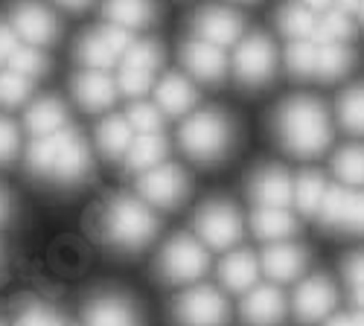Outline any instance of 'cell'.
Instances as JSON below:
<instances>
[{"label":"cell","instance_id":"22","mask_svg":"<svg viewBox=\"0 0 364 326\" xmlns=\"http://www.w3.org/2000/svg\"><path fill=\"white\" fill-rule=\"evenodd\" d=\"M219 274L225 288L230 291H251L257 286V274H259V262L254 254L248 251H233L222 259L219 265Z\"/></svg>","mask_w":364,"mask_h":326},{"label":"cell","instance_id":"15","mask_svg":"<svg viewBox=\"0 0 364 326\" xmlns=\"http://www.w3.org/2000/svg\"><path fill=\"white\" fill-rule=\"evenodd\" d=\"M286 317V300L274 286H254L242 300V320L248 326H280Z\"/></svg>","mask_w":364,"mask_h":326},{"label":"cell","instance_id":"8","mask_svg":"<svg viewBox=\"0 0 364 326\" xmlns=\"http://www.w3.org/2000/svg\"><path fill=\"white\" fill-rule=\"evenodd\" d=\"M198 239L216 251H225L242 239V216L228 201H207L196 213Z\"/></svg>","mask_w":364,"mask_h":326},{"label":"cell","instance_id":"20","mask_svg":"<svg viewBox=\"0 0 364 326\" xmlns=\"http://www.w3.org/2000/svg\"><path fill=\"white\" fill-rule=\"evenodd\" d=\"M140 315L134 312V306L123 298H94L85 309V326H137Z\"/></svg>","mask_w":364,"mask_h":326},{"label":"cell","instance_id":"52","mask_svg":"<svg viewBox=\"0 0 364 326\" xmlns=\"http://www.w3.org/2000/svg\"><path fill=\"white\" fill-rule=\"evenodd\" d=\"M355 18H358V21L364 23V0H361V6H358V15H355Z\"/></svg>","mask_w":364,"mask_h":326},{"label":"cell","instance_id":"3","mask_svg":"<svg viewBox=\"0 0 364 326\" xmlns=\"http://www.w3.org/2000/svg\"><path fill=\"white\" fill-rule=\"evenodd\" d=\"M178 143L190 161L216 163L230 152L233 126L222 111H198L184 120L178 131Z\"/></svg>","mask_w":364,"mask_h":326},{"label":"cell","instance_id":"21","mask_svg":"<svg viewBox=\"0 0 364 326\" xmlns=\"http://www.w3.org/2000/svg\"><path fill=\"white\" fill-rule=\"evenodd\" d=\"M134 143V126L129 123V116H105L97 129V146L100 152L108 158V161H117V158H126L129 149Z\"/></svg>","mask_w":364,"mask_h":326},{"label":"cell","instance_id":"50","mask_svg":"<svg viewBox=\"0 0 364 326\" xmlns=\"http://www.w3.org/2000/svg\"><path fill=\"white\" fill-rule=\"evenodd\" d=\"M353 300H355V306H358V309H364V286L353 288Z\"/></svg>","mask_w":364,"mask_h":326},{"label":"cell","instance_id":"41","mask_svg":"<svg viewBox=\"0 0 364 326\" xmlns=\"http://www.w3.org/2000/svg\"><path fill=\"white\" fill-rule=\"evenodd\" d=\"M21 152V134L9 116H0V166H6Z\"/></svg>","mask_w":364,"mask_h":326},{"label":"cell","instance_id":"10","mask_svg":"<svg viewBox=\"0 0 364 326\" xmlns=\"http://www.w3.org/2000/svg\"><path fill=\"white\" fill-rule=\"evenodd\" d=\"M242 33H245V21L242 15L213 6V9H204L196 15V38H204L216 47H233L242 41Z\"/></svg>","mask_w":364,"mask_h":326},{"label":"cell","instance_id":"13","mask_svg":"<svg viewBox=\"0 0 364 326\" xmlns=\"http://www.w3.org/2000/svg\"><path fill=\"white\" fill-rule=\"evenodd\" d=\"M73 97H76V102H79L85 111L100 114V111H108V108L117 102L119 87H117V82H114L108 73H102V70H82V73H76V79H73Z\"/></svg>","mask_w":364,"mask_h":326},{"label":"cell","instance_id":"31","mask_svg":"<svg viewBox=\"0 0 364 326\" xmlns=\"http://www.w3.org/2000/svg\"><path fill=\"white\" fill-rule=\"evenodd\" d=\"M315 21L318 15L312 9H306L303 4H297V0H291V4H286L277 15V26H280V33L286 38H312L315 36Z\"/></svg>","mask_w":364,"mask_h":326},{"label":"cell","instance_id":"16","mask_svg":"<svg viewBox=\"0 0 364 326\" xmlns=\"http://www.w3.org/2000/svg\"><path fill=\"white\" fill-rule=\"evenodd\" d=\"M90 172V149L87 143L82 140L79 131L73 129H65V140H62V152L55 158V166L50 172V178L62 184H76Z\"/></svg>","mask_w":364,"mask_h":326},{"label":"cell","instance_id":"12","mask_svg":"<svg viewBox=\"0 0 364 326\" xmlns=\"http://www.w3.org/2000/svg\"><path fill=\"white\" fill-rule=\"evenodd\" d=\"M336 303H338L336 286L326 277H309L306 283H300L294 294V315L303 323H318L336 309Z\"/></svg>","mask_w":364,"mask_h":326},{"label":"cell","instance_id":"6","mask_svg":"<svg viewBox=\"0 0 364 326\" xmlns=\"http://www.w3.org/2000/svg\"><path fill=\"white\" fill-rule=\"evenodd\" d=\"M172 315L178 326H228L230 306L216 288L196 286L175 300Z\"/></svg>","mask_w":364,"mask_h":326},{"label":"cell","instance_id":"24","mask_svg":"<svg viewBox=\"0 0 364 326\" xmlns=\"http://www.w3.org/2000/svg\"><path fill=\"white\" fill-rule=\"evenodd\" d=\"M251 227L265 242H286L297 230V222L286 207H259L251 219Z\"/></svg>","mask_w":364,"mask_h":326},{"label":"cell","instance_id":"46","mask_svg":"<svg viewBox=\"0 0 364 326\" xmlns=\"http://www.w3.org/2000/svg\"><path fill=\"white\" fill-rule=\"evenodd\" d=\"M326 326H364V309H358L355 315H338V317H332Z\"/></svg>","mask_w":364,"mask_h":326},{"label":"cell","instance_id":"4","mask_svg":"<svg viewBox=\"0 0 364 326\" xmlns=\"http://www.w3.org/2000/svg\"><path fill=\"white\" fill-rule=\"evenodd\" d=\"M207 268H210L207 248L196 236L187 233H178L175 239H169L158 259V274L166 283H196L207 274Z\"/></svg>","mask_w":364,"mask_h":326},{"label":"cell","instance_id":"33","mask_svg":"<svg viewBox=\"0 0 364 326\" xmlns=\"http://www.w3.org/2000/svg\"><path fill=\"white\" fill-rule=\"evenodd\" d=\"M76 55H79V62L85 65V70H111L119 58L114 55V50L105 44V38H102V33H90V36H85L82 41H79V50H76Z\"/></svg>","mask_w":364,"mask_h":326},{"label":"cell","instance_id":"42","mask_svg":"<svg viewBox=\"0 0 364 326\" xmlns=\"http://www.w3.org/2000/svg\"><path fill=\"white\" fill-rule=\"evenodd\" d=\"M15 326H65V320L58 317L50 306H44V303H33V306H26V309L18 315Z\"/></svg>","mask_w":364,"mask_h":326},{"label":"cell","instance_id":"18","mask_svg":"<svg viewBox=\"0 0 364 326\" xmlns=\"http://www.w3.org/2000/svg\"><path fill=\"white\" fill-rule=\"evenodd\" d=\"M155 102L166 116H184L193 111V105L198 102V94L187 76L181 73H166L158 85H155Z\"/></svg>","mask_w":364,"mask_h":326},{"label":"cell","instance_id":"49","mask_svg":"<svg viewBox=\"0 0 364 326\" xmlns=\"http://www.w3.org/2000/svg\"><path fill=\"white\" fill-rule=\"evenodd\" d=\"M58 4L68 6V9H73V12H79V9H85V6L90 4V0H58Z\"/></svg>","mask_w":364,"mask_h":326},{"label":"cell","instance_id":"35","mask_svg":"<svg viewBox=\"0 0 364 326\" xmlns=\"http://www.w3.org/2000/svg\"><path fill=\"white\" fill-rule=\"evenodd\" d=\"M338 120L347 131L364 134V85H355L338 97Z\"/></svg>","mask_w":364,"mask_h":326},{"label":"cell","instance_id":"11","mask_svg":"<svg viewBox=\"0 0 364 326\" xmlns=\"http://www.w3.org/2000/svg\"><path fill=\"white\" fill-rule=\"evenodd\" d=\"M181 62H184L187 73L198 82H222L228 73L225 50L204 41V38H196V41L181 47Z\"/></svg>","mask_w":364,"mask_h":326},{"label":"cell","instance_id":"47","mask_svg":"<svg viewBox=\"0 0 364 326\" xmlns=\"http://www.w3.org/2000/svg\"><path fill=\"white\" fill-rule=\"evenodd\" d=\"M297 4H303L306 9H312L315 15H321V12H326V9H332V0H297Z\"/></svg>","mask_w":364,"mask_h":326},{"label":"cell","instance_id":"14","mask_svg":"<svg viewBox=\"0 0 364 326\" xmlns=\"http://www.w3.org/2000/svg\"><path fill=\"white\" fill-rule=\"evenodd\" d=\"M12 26L18 29L21 41L33 44V47H47L58 36V23H55L53 12H47L38 4H21V6H15Z\"/></svg>","mask_w":364,"mask_h":326},{"label":"cell","instance_id":"38","mask_svg":"<svg viewBox=\"0 0 364 326\" xmlns=\"http://www.w3.org/2000/svg\"><path fill=\"white\" fill-rule=\"evenodd\" d=\"M33 94V79L18 70H0V105L15 108Z\"/></svg>","mask_w":364,"mask_h":326},{"label":"cell","instance_id":"26","mask_svg":"<svg viewBox=\"0 0 364 326\" xmlns=\"http://www.w3.org/2000/svg\"><path fill=\"white\" fill-rule=\"evenodd\" d=\"M102 12H105L108 23L126 26V29H143L155 21L151 0H105Z\"/></svg>","mask_w":364,"mask_h":326},{"label":"cell","instance_id":"36","mask_svg":"<svg viewBox=\"0 0 364 326\" xmlns=\"http://www.w3.org/2000/svg\"><path fill=\"white\" fill-rule=\"evenodd\" d=\"M164 62V50L158 41H134L126 55L119 58V65L123 67H137V70H149V73H155Z\"/></svg>","mask_w":364,"mask_h":326},{"label":"cell","instance_id":"17","mask_svg":"<svg viewBox=\"0 0 364 326\" xmlns=\"http://www.w3.org/2000/svg\"><path fill=\"white\" fill-rule=\"evenodd\" d=\"M251 198L259 207H289L294 201V181L286 169L268 166L251 178Z\"/></svg>","mask_w":364,"mask_h":326},{"label":"cell","instance_id":"30","mask_svg":"<svg viewBox=\"0 0 364 326\" xmlns=\"http://www.w3.org/2000/svg\"><path fill=\"white\" fill-rule=\"evenodd\" d=\"M355 62V55L347 44H321L318 41V73L315 79L332 82V79H341L344 73H350Z\"/></svg>","mask_w":364,"mask_h":326},{"label":"cell","instance_id":"7","mask_svg":"<svg viewBox=\"0 0 364 326\" xmlns=\"http://www.w3.org/2000/svg\"><path fill=\"white\" fill-rule=\"evenodd\" d=\"M137 192L143 201H149L151 207H161V210H172L190 192V178L187 172L175 166V163H161L155 169H149L137 178Z\"/></svg>","mask_w":364,"mask_h":326},{"label":"cell","instance_id":"2","mask_svg":"<svg viewBox=\"0 0 364 326\" xmlns=\"http://www.w3.org/2000/svg\"><path fill=\"white\" fill-rule=\"evenodd\" d=\"M102 230L114 248L137 251V248H146L158 236L161 219L155 216L149 201L134 195H119L108 204V210L102 216Z\"/></svg>","mask_w":364,"mask_h":326},{"label":"cell","instance_id":"29","mask_svg":"<svg viewBox=\"0 0 364 326\" xmlns=\"http://www.w3.org/2000/svg\"><path fill=\"white\" fill-rule=\"evenodd\" d=\"M353 33H355V26H353V15H347V12H341V9H326V12H321L318 15V21H315V41H321V44H347L350 38H353Z\"/></svg>","mask_w":364,"mask_h":326},{"label":"cell","instance_id":"40","mask_svg":"<svg viewBox=\"0 0 364 326\" xmlns=\"http://www.w3.org/2000/svg\"><path fill=\"white\" fill-rule=\"evenodd\" d=\"M129 123L134 126L137 134H149V131H161L164 129V120H166V114L158 108V105H151V102H134L129 108Z\"/></svg>","mask_w":364,"mask_h":326},{"label":"cell","instance_id":"43","mask_svg":"<svg viewBox=\"0 0 364 326\" xmlns=\"http://www.w3.org/2000/svg\"><path fill=\"white\" fill-rule=\"evenodd\" d=\"M102 33V38H105V44L114 50V55L117 58H123L126 55V50L134 44V29H126V26H117V23H108V26H102L100 29Z\"/></svg>","mask_w":364,"mask_h":326},{"label":"cell","instance_id":"39","mask_svg":"<svg viewBox=\"0 0 364 326\" xmlns=\"http://www.w3.org/2000/svg\"><path fill=\"white\" fill-rule=\"evenodd\" d=\"M117 87H119V94H123V97L140 99V97H146V94L151 91V87H155V73L137 70V67H123V65H119Z\"/></svg>","mask_w":364,"mask_h":326},{"label":"cell","instance_id":"27","mask_svg":"<svg viewBox=\"0 0 364 326\" xmlns=\"http://www.w3.org/2000/svg\"><path fill=\"white\" fill-rule=\"evenodd\" d=\"M329 192V184L323 181V175L318 172H303L297 181H294V204L303 216H318L323 198Z\"/></svg>","mask_w":364,"mask_h":326},{"label":"cell","instance_id":"32","mask_svg":"<svg viewBox=\"0 0 364 326\" xmlns=\"http://www.w3.org/2000/svg\"><path fill=\"white\" fill-rule=\"evenodd\" d=\"M286 67L297 79H315V73H318V41L315 38H294L286 47Z\"/></svg>","mask_w":364,"mask_h":326},{"label":"cell","instance_id":"19","mask_svg":"<svg viewBox=\"0 0 364 326\" xmlns=\"http://www.w3.org/2000/svg\"><path fill=\"white\" fill-rule=\"evenodd\" d=\"M306 268V251L289 245V242H274L262 254V271L274 283H291Z\"/></svg>","mask_w":364,"mask_h":326},{"label":"cell","instance_id":"53","mask_svg":"<svg viewBox=\"0 0 364 326\" xmlns=\"http://www.w3.org/2000/svg\"><path fill=\"white\" fill-rule=\"evenodd\" d=\"M0 326H6V323H4V320H0Z\"/></svg>","mask_w":364,"mask_h":326},{"label":"cell","instance_id":"25","mask_svg":"<svg viewBox=\"0 0 364 326\" xmlns=\"http://www.w3.org/2000/svg\"><path fill=\"white\" fill-rule=\"evenodd\" d=\"M23 120H26V129L33 131L36 137H44V134H55V131L65 129L68 111H65V105L58 102L55 97H44L36 105H29Z\"/></svg>","mask_w":364,"mask_h":326},{"label":"cell","instance_id":"23","mask_svg":"<svg viewBox=\"0 0 364 326\" xmlns=\"http://www.w3.org/2000/svg\"><path fill=\"white\" fill-rule=\"evenodd\" d=\"M169 152V143L161 131H149V134H137L132 149L126 155V169L129 172H149L161 166V161Z\"/></svg>","mask_w":364,"mask_h":326},{"label":"cell","instance_id":"9","mask_svg":"<svg viewBox=\"0 0 364 326\" xmlns=\"http://www.w3.org/2000/svg\"><path fill=\"white\" fill-rule=\"evenodd\" d=\"M318 219L332 230L364 233V190L358 187H329Z\"/></svg>","mask_w":364,"mask_h":326},{"label":"cell","instance_id":"37","mask_svg":"<svg viewBox=\"0 0 364 326\" xmlns=\"http://www.w3.org/2000/svg\"><path fill=\"white\" fill-rule=\"evenodd\" d=\"M6 65H9L12 70H18V73L29 76V79L44 76V73H47V67H50L47 55H44L38 47H33V44H21V47L9 55V62H6Z\"/></svg>","mask_w":364,"mask_h":326},{"label":"cell","instance_id":"34","mask_svg":"<svg viewBox=\"0 0 364 326\" xmlns=\"http://www.w3.org/2000/svg\"><path fill=\"white\" fill-rule=\"evenodd\" d=\"M332 166H336V175L341 178V184L364 187V146L361 143L344 146L336 155V161H332Z\"/></svg>","mask_w":364,"mask_h":326},{"label":"cell","instance_id":"44","mask_svg":"<svg viewBox=\"0 0 364 326\" xmlns=\"http://www.w3.org/2000/svg\"><path fill=\"white\" fill-rule=\"evenodd\" d=\"M18 47H21V36H18V29L12 26V21H9V23L0 21V65H6L9 55H12Z\"/></svg>","mask_w":364,"mask_h":326},{"label":"cell","instance_id":"5","mask_svg":"<svg viewBox=\"0 0 364 326\" xmlns=\"http://www.w3.org/2000/svg\"><path fill=\"white\" fill-rule=\"evenodd\" d=\"M274 67H277V50H274V44H271L268 36L254 33V36H245L236 44L233 76L242 85H248V87L265 85L271 76H274Z\"/></svg>","mask_w":364,"mask_h":326},{"label":"cell","instance_id":"1","mask_svg":"<svg viewBox=\"0 0 364 326\" xmlns=\"http://www.w3.org/2000/svg\"><path fill=\"white\" fill-rule=\"evenodd\" d=\"M274 131L286 149L300 158L321 155L332 140L326 108L312 97H294L283 102L274 114Z\"/></svg>","mask_w":364,"mask_h":326},{"label":"cell","instance_id":"28","mask_svg":"<svg viewBox=\"0 0 364 326\" xmlns=\"http://www.w3.org/2000/svg\"><path fill=\"white\" fill-rule=\"evenodd\" d=\"M62 140H65V129L55 131V134H44V137H36L29 143L26 149V169L33 175H50L53 166H55V158L62 152Z\"/></svg>","mask_w":364,"mask_h":326},{"label":"cell","instance_id":"51","mask_svg":"<svg viewBox=\"0 0 364 326\" xmlns=\"http://www.w3.org/2000/svg\"><path fill=\"white\" fill-rule=\"evenodd\" d=\"M6 207H9V201H6L4 190H0V219H4V216H6Z\"/></svg>","mask_w":364,"mask_h":326},{"label":"cell","instance_id":"45","mask_svg":"<svg viewBox=\"0 0 364 326\" xmlns=\"http://www.w3.org/2000/svg\"><path fill=\"white\" fill-rule=\"evenodd\" d=\"M344 277L350 280L353 288L364 286V251H361V254H353V256L344 262Z\"/></svg>","mask_w":364,"mask_h":326},{"label":"cell","instance_id":"48","mask_svg":"<svg viewBox=\"0 0 364 326\" xmlns=\"http://www.w3.org/2000/svg\"><path fill=\"white\" fill-rule=\"evenodd\" d=\"M332 6L347 12V15H358V6H361V0H332Z\"/></svg>","mask_w":364,"mask_h":326}]
</instances>
